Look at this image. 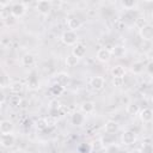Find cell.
<instances>
[{"label": "cell", "mask_w": 153, "mask_h": 153, "mask_svg": "<svg viewBox=\"0 0 153 153\" xmlns=\"http://www.w3.org/2000/svg\"><path fill=\"white\" fill-rule=\"evenodd\" d=\"M61 41L66 44V45H74L76 42H78V35L75 31H71V30H67L62 33L61 36Z\"/></svg>", "instance_id": "1"}, {"label": "cell", "mask_w": 153, "mask_h": 153, "mask_svg": "<svg viewBox=\"0 0 153 153\" xmlns=\"http://www.w3.org/2000/svg\"><path fill=\"white\" fill-rule=\"evenodd\" d=\"M53 8V4L48 0H41L36 4V10L42 16H48Z\"/></svg>", "instance_id": "2"}, {"label": "cell", "mask_w": 153, "mask_h": 153, "mask_svg": "<svg viewBox=\"0 0 153 153\" xmlns=\"http://www.w3.org/2000/svg\"><path fill=\"white\" fill-rule=\"evenodd\" d=\"M139 33H140V37L142 38V41L151 42L153 38V26L151 24H146L139 30Z\"/></svg>", "instance_id": "3"}, {"label": "cell", "mask_w": 153, "mask_h": 153, "mask_svg": "<svg viewBox=\"0 0 153 153\" xmlns=\"http://www.w3.org/2000/svg\"><path fill=\"white\" fill-rule=\"evenodd\" d=\"M25 12H26V6H25L24 2H16L11 7V14L14 18L23 17L25 14Z\"/></svg>", "instance_id": "4"}, {"label": "cell", "mask_w": 153, "mask_h": 153, "mask_svg": "<svg viewBox=\"0 0 153 153\" xmlns=\"http://www.w3.org/2000/svg\"><path fill=\"white\" fill-rule=\"evenodd\" d=\"M136 134L133 131V130H126L122 136H121V140H122V143L126 145V146H130L133 143H135L136 141Z\"/></svg>", "instance_id": "5"}, {"label": "cell", "mask_w": 153, "mask_h": 153, "mask_svg": "<svg viewBox=\"0 0 153 153\" xmlns=\"http://www.w3.org/2000/svg\"><path fill=\"white\" fill-rule=\"evenodd\" d=\"M14 129V126L11 121L8 120H4L0 121V133L1 135H7V134H12Z\"/></svg>", "instance_id": "6"}, {"label": "cell", "mask_w": 153, "mask_h": 153, "mask_svg": "<svg viewBox=\"0 0 153 153\" xmlns=\"http://www.w3.org/2000/svg\"><path fill=\"white\" fill-rule=\"evenodd\" d=\"M90 85H91V87H92L93 90L99 91V90H102V88L104 87L105 80H104L103 76H93V78H91V80H90Z\"/></svg>", "instance_id": "7"}, {"label": "cell", "mask_w": 153, "mask_h": 153, "mask_svg": "<svg viewBox=\"0 0 153 153\" xmlns=\"http://www.w3.org/2000/svg\"><path fill=\"white\" fill-rule=\"evenodd\" d=\"M139 114H140V120H141L143 123H149V122H152V120H153V111H152V109L145 108V109L140 110Z\"/></svg>", "instance_id": "8"}, {"label": "cell", "mask_w": 153, "mask_h": 153, "mask_svg": "<svg viewBox=\"0 0 153 153\" xmlns=\"http://www.w3.org/2000/svg\"><path fill=\"white\" fill-rule=\"evenodd\" d=\"M118 128H120L118 123H117L116 121H112V120L106 121V123H105V126H104L105 133H106V134H112V135H115V133L118 131Z\"/></svg>", "instance_id": "9"}, {"label": "cell", "mask_w": 153, "mask_h": 153, "mask_svg": "<svg viewBox=\"0 0 153 153\" xmlns=\"http://www.w3.org/2000/svg\"><path fill=\"white\" fill-rule=\"evenodd\" d=\"M14 135L13 134H7V135H1V139H0V145L5 148H10L14 145Z\"/></svg>", "instance_id": "10"}, {"label": "cell", "mask_w": 153, "mask_h": 153, "mask_svg": "<svg viewBox=\"0 0 153 153\" xmlns=\"http://www.w3.org/2000/svg\"><path fill=\"white\" fill-rule=\"evenodd\" d=\"M111 57V53L108 48H100L97 51V60L100 62H108Z\"/></svg>", "instance_id": "11"}, {"label": "cell", "mask_w": 153, "mask_h": 153, "mask_svg": "<svg viewBox=\"0 0 153 153\" xmlns=\"http://www.w3.org/2000/svg\"><path fill=\"white\" fill-rule=\"evenodd\" d=\"M69 81H71V76H69L67 73L61 72V73H59V74L55 75V84H59V85H61V86H63V87H65L66 85H68Z\"/></svg>", "instance_id": "12"}, {"label": "cell", "mask_w": 153, "mask_h": 153, "mask_svg": "<svg viewBox=\"0 0 153 153\" xmlns=\"http://www.w3.org/2000/svg\"><path fill=\"white\" fill-rule=\"evenodd\" d=\"M71 122L73 126H76V127H80L84 124L85 122V116L82 115V112H79V111H75L72 116H71Z\"/></svg>", "instance_id": "13"}, {"label": "cell", "mask_w": 153, "mask_h": 153, "mask_svg": "<svg viewBox=\"0 0 153 153\" xmlns=\"http://www.w3.org/2000/svg\"><path fill=\"white\" fill-rule=\"evenodd\" d=\"M67 26H68V29L71 31H76L81 26V20L79 18H76V17H71L67 20Z\"/></svg>", "instance_id": "14"}, {"label": "cell", "mask_w": 153, "mask_h": 153, "mask_svg": "<svg viewBox=\"0 0 153 153\" xmlns=\"http://www.w3.org/2000/svg\"><path fill=\"white\" fill-rule=\"evenodd\" d=\"M72 55H74L76 59L84 57L86 55V47L84 44H75L72 50Z\"/></svg>", "instance_id": "15"}, {"label": "cell", "mask_w": 153, "mask_h": 153, "mask_svg": "<svg viewBox=\"0 0 153 153\" xmlns=\"http://www.w3.org/2000/svg\"><path fill=\"white\" fill-rule=\"evenodd\" d=\"M111 75L114 76V79H115V78L123 79L124 75H126V69H124V67H122V66H120V65L112 67V68H111Z\"/></svg>", "instance_id": "16"}, {"label": "cell", "mask_w": 153, "mask_h": 153, "mask_svg": "<svg viewBox=\"0 0 153 153\" xmlns=\"http://www.w3.org/2000/svg\"><path fill=\"white\" fill-rule=\"evenodd\" d=\"M94 108H96V105L92 100H86L81 104V111L84 114H92L94 111Z\"/></svg>", "instance_id": "17"}, {"label": "cell", "mask_w": 153, "mask_h": 153, "mask_svg": "<svg viewBox=\"0 0 153 153\" xmlns=\"http://www.w3.org/2000/svg\"><path fill=\"white\" fill-rule=\"evenodd\" d=\"M22 63L23 66L25 67H30L35 63V56L32 54H25L23 57H22Z\"/></svg>", "instance_id": "18"}, {"label": "cell", "mask_w": 153, "mask_h": 153, "mask_svg": "<svg viewBox=\"0 0 153 153\" xmlns=\"http://www.w3.org/2000/svg\"><path fill=\"white\" fill-rule=\"evenodd\" d=\"M143 71H145V65H143V62L136 61V62H134V63L131 65V72H133L134 74H141Z\"/></svg>", "instance_id": "19"}, {"label": "cell", "mask_w": 153, "mask_h": 153, "mask_svg": "<svg viewBox=\"0 0 153 153\" xmlns=\"http://www.w3.org/2000/svg\"><path fill=\"white\" fill-rule=\"evenodd\" d=\"M126 111H127L128 115H130V116H135V115L139 114L140 109H139V105H137V104H135V103H130V104L127 105Z\"/></svg>", "instance_id": "20"}, {"label": "cell", "mask_w": 153, "mask_h": 153, "mask_svg": "<svg viewBox=\"0 0 153 153\" xmlns=\"http://www.w3.org/2000/svg\"><path fill=\"white\" fill-rule=\"evenodd\" d=\"M110 53H111V55H114L115 57H122V56L126 54V49H124V47H122V45H116V47L112 48V50H111Z\"/></svg>", "instance_id": "21"}, {"label": "cell", "mask_w": 153, "mask_h": 153, "mask_svg": "<svg viewBox=\"0 0 153 153\" xmlns=\"http://www.w3.org/2000/svg\"><path fill=\"white\" fill-rule=\"evenodd\" d=\"M65 62H66V66H67V67H71V68H73V67H75V66L79 63V59H76L74 55L69 54V55L66 57Z\"/></svg>", "instance_id": "22"}, {"label": "cell", "mask_w": 153, "mask_h": 153, "mask_svg": "<svg viewBox=\"0 0 153 153\" xmlns=\"http://www.w3.org/2000/svg\"><path fill=\"white\" fill-rule=\"evenodd\" d=\"M10 90H11V92L12 93H14V94H19L22 91H23V84L22 82H12L11 85H10Z\"/></svg>", "instance_id": "23"}, {"label": "cell", "mask_w": 153, "mask_h": 153, "mask_svg": "<svg viewBox=\"0 0 153 153\" xmlns=\"http://www.w3.org/2000/svg\"><path fill=\"white\" fill-rule=\"evenodd\" d=\"M63 91H65V87L61 86V85H59V84H55V85H53L50 87V92L54 96H61L63 93Z\"/></svg>", "instance_id": "24"}, {"label": "cell", "mask_w": 153, "mask_h": 153, "mask_svg": "<svg viewBox=\"0 0 153 153\" xmlns=\"http://www.w3.org/2000/svg\"><path fill=\"white\" fill-rule=\"evenodd\" d=\"M102 143L108 146V145H111V143H115V136L112 134H105L104 137H102Z\"/></svg>", "instance_id": "25"}, {"label": "cell", "mask_w": 153, "mask_h": 153, "mask_svg": "<svg viewBox=\"0 0 153 153\" xmlns=\"http://www.w3.org/2000/svg\"><path fill=\"white\" fill-rule=\"evenodd\" d=\"M47 127H48V121H47L45 118H39V120H37V122H36V128H37L38 130H44V129H47Z\"/></svg>", "instance_id": "26"}, {"label": "cell", "mask_w": 153, "mask_h": 153, "mask_svg": "<svg viewBox=\"0 0 153 153\" xmlns=\"http://www.w3.org/2000/svg\"><path fill=\"white\" fill-rule=\"evenodd\" d=\"M10 105L11 106H13V108H16V106H18L19 104H20V102H22V99H20V97L18 96V94H14V96H11L10 97Z\"/></svg>", "instance_id": "27"}, {"label": "cell", "mask_w": 153, "mask_h": 153, "mask_svg": "<svg viewBox=\"0 0 153 153\" xmlns=\"http://www.w3.org/2000/svg\"><path fill=\"white\" fill-rule=\"evenodd\" d=\"M105 152L106 153H118L120 152V146L117 143H111V145H108L105 147Z\"/></svg>", "instance_id": "28"}, {"label": "cell", "mask_w": 153, "mask_h": 153, "mask_svg": "<svg viewBox=\"0 0 153 153\" xmlns=\"http://www.w3.org/2000/svg\"><path fill=\"white\" fill-rule=\"evenodd\" d=\"M121 5L126 10H133L136 6V2L133 1V0H124V1H121Z\"/></svg>", "instance_id": "29"}, {"label": "cell", "mask_w": 153, "mask_h": 153, "mask_svg": "<svg viewBox=\"0 0 153 153\" xmlns=\"http://www.w3.org/2000/svg\"><path fill=\"white\" fill-rule=\"evenodd\" d=\"M10 79H8V76L7 75H5V74H2V75H0V86L1 87H10Z\"/></svg>", "instance_id": "30"}, {"label": "cell", "mask_w": 153, "mask_h": 153, "mask_svg": "<svg viewBox=\"0 0 153 153\" xmlns=\"http://www.w3.org/2000/svg\"><path fill=\"white\" fill-rule=\"evenodd\" d=\"M139 153H153V147L151 143H143L140 148Z\"/></svg>", "instance_id": "31"}, {"label": "cell", "mask_w": 153, "mask_h": 153, "mask_svg": "<svg viewBox=\"0 0 153 153\" xmlns=\"http://www.w3.org/2000/svg\"><path fill=\"white\" fill-rule=\"evenodd\" d=\"M146 24H147V23H146L145 18H137V19L135 20V26H136L139 30H140V29H141L143 25H146Z\"/></svg>", "instance_id": "32"}, {"label": "cell", "mask_w": 153, "mask_h": 153, "mask_svg": "<svg viewBox=\"0 0 153 153\" xmlns=\"http://www.w3.org/2000/svg\"><path fill=\"white\" fill-rule=\"evenodd\" d=\"M29 86L32 87V88H36V87L38 86V80H37L35 76H32V78L29 80Z\"/></svg>", "instance_id": "33"}, {"label": "cell", "mask_w": 153, "mask_h": 153, "mask_svg": "<svg viewBox=\"0 0 153 153\" xmlns=\"http://www.w3.org/2000/svg\"><path fill=\"white\" fill-rule=\"evenodd\" d=\"M122 84H123V79H118V78L114 79V85L115 86H121Z\"/></svg>", "instance_id": "34"}, {"label": "cell", "mask_w": 153, "mask_h": 153, "mask_svg": "<svg viewBox=\"0 0 153 153\" xmlns=\"http://www.w3.org/2000/svg\"><path fill=\"white\" fill-rule=\"evenodd\" d=\"M152 67H153V62H152V61H149V62H148V65H147V67H145V69H147L148 74H152Z\"/></svg>", "instance_id": "35"}, {"label": "cell", "mask_w": 153, "mask_h": 153, "mask_svg": "<svg viewBox=\"0 0 153 153\" xmlns=\"http://www.w3.org/2000/svg\"><path fill=\"white\" fill-rule=\"evenodd\" d=\"M6 99H7V98H6V94H5L2 91H0V103H1V104H2V103H5V102H6Z\"/></svg>", "instance_id": "36"}, {"label": "cell", "mask_w": 153, "mask_h": 153, "mask_svg": "<svg viewBox=\"0 0 153 153\" xmlns=\"http://www.w3.org/2000/svg\"><path fill=\"white\" fill-rule=\"evenodd\" d=\"M7 5H10V1H0V7H6Z\"/></svg>", "instance_id": "37"}, {"label": "cell", "mask_w": 153, "mask_h": 153, "mask_svg": "<svg viewBox=\"0 0 153 153\" xmlns=\"http://www.w3.org/2000/svg\"><path fill=\"white\" fill-rule=\"evenodd\" d=\"M1 106H2V104H1V103H0V110H1Z\"/></svg>", "instance_id": "38"}, {"label": "cell", "mask_w": 153, "mask_h": 153, "mask_svg": "<svg viewBox=\"0 0 153 153\" xmlns=\"http://www.w3.org/2000/svg\"><path fill=\"white\" fill-rule=\"evenodd\" d=\"M0 117H1V114H0Z\"/></svg>", "instance_id": "39"}]
</instances>
